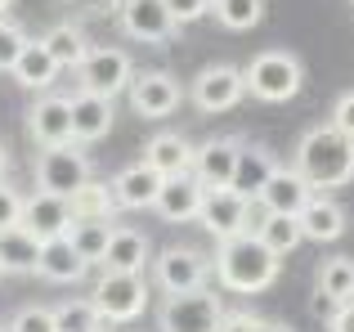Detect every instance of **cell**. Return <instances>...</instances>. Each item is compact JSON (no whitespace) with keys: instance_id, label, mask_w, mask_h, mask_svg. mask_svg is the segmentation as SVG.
I'll use <instances>...</instances> for the list:
<instances>
[{"instance_id":"cell-1","label":"cell","mask_w":354,"mask_h":332,"mask_svg":"<svg viewBox=\"0 0 354 332\" xmlns=\"http://www.w3.org/2000/svg\"><path fill=\"white\" fill-rule=\"evenodd\" d=\"M296 171L305 175L314 193H332L354 180V140L337 131V126H314L296 144Z\"/></svg>"},{"instance_id":"cell-2","label":"cell","mask_w":354,"mask_h":332,"mask_svg":"<svg viewBox=\"0 0 354 332\" xmlns=\"http://www.w3.org/2000/svg\"><path fill=\"white\" fill-rule=\"evenodd\" d=\"M211 270H216L220 288L242 292V297H256V292H265L269 283L278 279V270H283V256H274V252H269V247L256 238V229H251V234H242V238L220 243Z\"/></svg>"},{"instance_id":"cell-3","label":"cell","mask_w":354,"mask_h":332,"mask_svg":"<svg viewBox=\"0 0 354 332\" xmlns=\"http://www.w3.org/2000/svg\"><path fill=\"white\" fill-rule=\"evenodd\" d=\"M247 77V95L265 99V104H287V99L301 95V81H305V68L296 54L287 50H260L256 59L242 68Z\"/></svg>"},{"instance_id":"cell-4","label":"cell","mask_w":354,"mask_h":332,"mask_svg":"<svg viewBox=\"0 0 354 332\" xmlns=\"http://www.w3.org/2000/svg\"><path fill=\"white\" fill-rule=\"evenodd\" d=\"M211 256L198 247H166L153 256V283L166 297H184V292H202L211 279Z\"/></svg>"},{"instance_id":"cell-5","label":"cell","mask_w":354,"mask_h":332,"mask_svg":"<svg viewBox=\"0 0 354 332\" xmlns=\"http://www.w3.org/2000/svg\"><path fill=\"white\" fill-rule=\"evenodd\" d=\"M225 306L216 292H184V297H166L157 310V332H220Z\"/></svg>"},{"instance_id":"cell-6","label":"cell","mask_w":354,"mask_h":332,"mask_svg":"<svg viewBox=\"0 0 354 332\" xmlns=\"http://www.w3.org/2000/svg\"><path fill=\"white\" fill-rule=\"evenodd\" d=\"M77 77H81V90H86V95L117 99L121 90H130V81H135V63H130L126 50H113V45H90V54L81 59Z\"/></svg>"},{"instance_id":"cell-7","label":"cell","mask_w":354,"mask_h":332,"mask_svg":"<svg viewBox=\"0 0 354 332\" xmlns=\"http://www.w3.org/2000/svg\"><path fill=\"white\" fill-rule=\"evenodd\" d=\"M251 216H256V202L242 198L238 189H207L198 211V225L207 229L216 243H229V238L251 234Z\"/></svg>"},{"instance_id":"cell-8","label":"cell","mask_w":354,"mask_h":332,"mask_svg":"<svg viewBox=\"0 0 354 332\" xmlns=\"http://www.w3.org/2000/svg\"><path fill=\"white\" fill-rule=\"evenodd\" d=\"M90 301L104 315V324H135L148 306V283L139 274H99Z\"/></svg>"},{"instance_id":"cell-9","label":"cell","mask_w":354,"mask_h":332,"mask_svg":"<svg viewBox=\"0 0 354 332\" xmlns=\"http://www.w3.org/2000/svg\"><path fill=\"white\" fill-rule=\"evenodd\" d=\"M90 184V158L77 144H63V149H41L36 153V189L54 193V198H72V193Z\"/></svg>"},{"instance_id":"cell-10","label":"cell","mask_w":354,"mask_h":332,"mask_svg":"<svg viewBox=\"0 0 354 332\" xmlns=\"http://www.w3.org/2000/svg\"><path fill=\"white\" fill-rule=\"evenodd\" d=\"M242 95H247V77H242V68H234V63H211V68H202L198 77H193V90H189L198 113H229Z\"/></svg>"},{"instance_id":"cell-11","label":"cell","mask_w":354,"mask_h":332,"mask_svg":"<svg viewBox=\"0 0 354 332\" xmlns=\"http://www.w3.org/2000/svg\"><path fill=\"white\" fill-rule=\"evenodd\" d=\"M238 158H242L238 135H216V140L198 144V153H193V175H198L202 189H234Z\"/></svg>"},{"instance_id":"cell-12","label":"cell","mask_w":354,"mask_h":332,"mask_svg":"<svg viewBox=\"0 0 354 332\" xmlns=\"http://www.w3.org/2000/svg\"><path fill=\"white\" fill-rule=\"evenodd\" d=\"M27 135L36 149H63L72 144V99L68 95H41L27 108Z\"/></svg>"},{"instance_id":"cell-13","label":"cell","mask_w":354,"mask_h":332,"mask_svg":"<svg viewBox=\"0 0 354 332\" xmlns=\"http://www.w3.org/2000/svg\"><path fill=\"white\" fill-rule=\"evenodd\" d=\"M130 108H135L139 117H148V122H162V117H171L175 108H180L184 90L180 81L171 77V72H135V81H130Z\"/></svg>"},{"instance_id":"cell-14","label":"cell","mask_w":354,"mask_h":332,"mask_svg":"<svg viewBox=\"0 0 354 332\" xmlns=\"http://www.w3.org/2000/svg\"><path fill=\"white\" fill-rule=\"evenodd\" d=\"M18 225L32 238H41V243H54V238H68L72 207H68V198H54V193L36 189L32 198H23V220H18Z\"/></svg>"},{"instance_id":"cell-15","label":"cell","mask_w":354,"mask_h":332,"mask_svg":"<svg viewBox=\"0 0 354 332\" xmlns=\"http://www.w3.org/2000/svg\"><path fill=\"white\" fill-rule=\"evenodd\" d=\"M314 189L305 184V175L296 171V166H278L274 180L260 189V207H265V216H301L305 207H310Z\"/></svg>"},{"instance_id":"cell-16","label":"cell","mask_w":354,"mask_h":332,"mask_svg":"<svg viewBox=\"0 0 354 332\" xmlns=\"http://www.w3.org/2000/svg\"><path fill=\"white\" fill-rule=\"evenodd\" d=\"M121 27H126V36H135L144 45H166L175 32L162 0H121Z\"/></svg>"},{"instance_id":"cell-17","label":"cell","mask_w":354,"mask_h":332,"mask_svg":"<svg viewBox=\"0 0 354 332\" xmlns=\"http://www.w3.org/2000/svg\"><path fill=\"white\" fill-rule=\"evenodd\" d=\"M202 198H207V189L198 184V175H175V180H162V193H157L153 211L166 225H184V220H198Z\"/></svg>"},{"instance_id":"cell-18","label":"cell","mask_w":354,"mask_h":332,"mask_svg":"<svg viewBox=\"0 0 354 332\" xmlns=\"http://www.w3.org/2000/svg\"><path fill=\"white\" fill-rule=\"evenodd\" d=\"M148 234L135 225H117L113 229V243H108V256H104V274H139L144 279L148 270Z\"/></svg>"},{"instance_id":"cell-19","label":"cell","mask_w":354,"mask_h":332,"mask_svg":"<svg viewBox=\"0 0 354 332\" xmlns=\"http://www.w3.org/2000/svg\"><path fill=\"white\" fill-rule=\"evenodd\" d=\"M68 99H72V144H95L113 131V99L86 95V90Z\"/></svg>"},{"instance_id":"cell-20","label":"cell","mask_w":354,"mask_h":332,"mask_svg":"<svg viewBox=\"0 0 354 332\" xmlns=\"http://www.w3.org/2000/svg\"><path fill=\"white\" fill-rule=\"evenodd\" d=\"M193 153H198V149H193L184 135L162 131V135H153V140H148L144 166H153L162 180H175V175H193Z\"/></svg>"},{"instance_id":"cell-21","label":"cell","mask_w":354,"mask_h":332,"mask_svg":"<svg viewBox=\"0 0 354 332\" xmlns=\"http://www.w3.org/2000/svg\"><path fill=\"white\" fill-rule=\"evenodd\" d=\"M346 225H350L346 207H341V202H332L328 193H314L310 207L301 211V229H305V238H310V243H337V238L346 234Z\"/></svg>"},{"instance_id":"cell-22","label":"cell","mask_w":354,"mask_h":332,"mask_svg":"<svg viewBox=\"0 0 354 332\" xmlns=\"http://www.w3.org/2000/svg\"><path fill=\"white\" fill-rule=\"evenodd\" d=\"M157 193H162V175H157L153 166H144V162L126 166V171H121L117 180H113V198H117V207H130V211L153 207Z\"/></svg>"},{"instance_id":"cell-23","label":"cell","mask_w":354,"mask_h":332,"mask_svg":"<svg viewBox=\"0 0 354 332\" xmlns=\"http://www.w3.org/2000/svg\"><path fill=\"white\" fill-rule=\"evenodd\" d=\"M86 270H90V265L77 256V247H72L68 238L41 243V265H36V274H41L45 283H81Z\"/></svg>"},{"instance_id":"cell-24","label":"cell","mask_w":354,"mask_h":332,"mask_svg":"<svg viewBox=\"0 0 354 332\" xmlns=\"http://www.w3.org/2000/svg\"><path fill=\"white\" fill-rule=\"evenodd\" d=\"M274 171H278V162H274V153H269L265 144H242V158H238L234 189L242 193V198H251V202H256V198H260V189H265V184L274 180Z\"/></svg>"},{"instance_id":"cell-25","label":"cell","mask_w":354,"mask_h":332,"mask_svg":"<svg viewBox=\"0 0 354 332\" xmlns=\"http://www.w3.org/2000/svg\"><path fill=\"white\" fill-rule=\"evenodd\" d=\"M59 72H63V68L50 59V50H45L41 41H32V45L23 50V59L14 63V81H18L23 90H36V95H41V90H50L54 81H59Z\"/></svg>"},{"instance_id":"cell-26","label":"cell","mask_w":354,"mask_h":332,"mask_svg":"<svg viewBox=\"0 0 354 332\" xmlns=\"http://www.w3.org/2000/svg\"><path fill=\"white\" fill-rule=\"evenodd\" d=\"M0 261H5V274H36V265H41V238H32L23 225L5 229L0 234Z\"/></svg>"},{"instance_id":"cell-27","label":"cell","mask_w":354,"mask_h":332,"mask_svg":"<svg viewBox=\"0 0 354 332\" xmlns=\"http://www.w3.org/2000/svg\"><path fill=\"white\" fill-rule=\"evenodd\" d=\"M113 220H72V229H68V243L77 247V256L86 265H104V256H108V243H113Z\"/></svg>"},{"instance_id":"cell-28","label":"cell","mask_w":354,"mask_h":332,"mask_svg":"<svg viewBox=\"0 0 354 332\" xmlns=\"http://www.w3.org/2000/svg\"><path fill=\"white\" fill-rule=\"evenodd\" d=\"M41 45L50 50V59L59 63V68H81V59L90 54V45H86V32H81L77 23H54L50 32L41 36Z\"/></svg>"},{"instance_id":"cell-29","label":"cell","mask_w":354,"mask_h":332,"mask_svg":"<svg viewBox=\"0 0 354 332\" xmlns=\"http://www.w3.org/2000/svg\"><path fill=\"white\" fill-rule=\"evenodd\" d=\"M256 238L269 247L274 256H287L305 243V229H301V216H260L256 225Z\"/></svg>"},{"instance_id":"cell-30","label":"cell","mask_w":354,"mask_h":332,"mask_svg":"<svg viewBox=\"0 0 354 332\" xmlns=\"http://www.w3.org/2000/svg\"><path fill=\"white\" fill-rule=\"evenodd\" d=\"M314 288L328 292L337 306L354 301V256H328V261L319 265V279H314Z\"/></svg>"},{"instance_id":"cell-31","label":"cell","mask_w":354,"mask_h":332,"mask_svg":"<svg viewBox=\"0 0 354 332\" xmlns=\"http://www.w3.org/2000/svg\"><path fill=\"white\" fill-rule=\"evenodd\" d=\"M68 207H72V220H113V207H117V198H113V189L108 184H81L77 193L68 198Z\"/></svg>"},{"instance_id":"cell-32","label":"cell","mask_w":354,"mask_h":332,"mask_svg":"<svg viewBox=\"0 0 354 332\" xmlns=\"http://www.w3.org/2000/svg\"><path fill=\"white\" fill-rule=\"evenodd\" d=\"M54 324H59V332H104V315L95 310V301H59L54 306Z\"/></svg>"},{"instance_id":"cell-33","label":"cell","mask_w":354,"mask_h":332,"mask_svg":"<svg viewBox=\"0 0 354 332\" xmlns=\"http://www.w3.org/2000/svg\"><path fill=\"white\" fill-rule=\"evenodd\" d=\"M211 14H216L220 27H229V32H251V27L265 18V0H216Z\"/></svg>"},{"instance_id":"cell-34","label":"cell","mask_w":354,"mask_h":332,"mask_svg":"<svg viewBox=\"0 0 354 332\" xmlns=\"http://www.w3.org/2000/svg\"><path fill=\"white\" fill-rule=\"evenodd\" d=\"M32 45V36L23 32V23L0 18V72H14V63L23 59V50Z\"/></svg>"},{"instance_id":"cell-35","label":"cell","mask_w":354,"mask_h":332,"mask_svg":"<svg viewBox=\"0 0 354 332\" xmlns=\"http://www.w3.org/2000/svg\"><path fill=\"white\" fill-rule=\"evenodd\" d=\"M9 332H59L54 306H23L14 319H9Z\"/></svg>"},{"instance_id":"cell-36","label":"cell","mask_w":354,"mask_h":332,"mask_svg":"<svg viewBox=\"0 0 354 332\" xmlns=\"http://www.w3.org/2000/svg\"><path fill=\"white\" fill-rule=\"evenodd\" d=\"M162 5H166V14H171V23L184 27V23H198V18H207L216 0H162Z\"/></svg>"},{"instance_id":"cell-37","label":"cell","mask_w":354,"mask_h":332,"mask_svg":"<svg viewBox=\"0 0 354 332\" xmlns=\"http://www.w3.org/2000/svg\"><path fill=\"white\" fill-rule=\"evenodd\" d=\"M18 220H23V193L9 189V184H0V234L14 229Z\"/></svg>"},{"instance_id":"cell-38","label":"cell","mask_w":354,"mask_h":332,"mask_svg":"<svg viewBox=\"0 0 354 332\" xmlns=\"http://www.w3.org/2000/svg\"><path fill=\"white\" fill-rule=\"evenodd\" d=\"M332 126H337L346 140H354V90H346V95L332 104Z\"/></svg>"},{"instance_id":"cell-39","label":"cell","mask_w":354,"mask_h":332,"mask_svg":"<svg viewBox=\"0 0 354 332\" xmlns=\"http://www.w3.org/2000/svg\"><path fill=\"white\" fill-rule=\"evenodd\" d=\"M265 319H256L251 310H225V319H220V332H260Z\"/></svg>"},{"instance_id":"cell-40","label":"cell","mask_w":354,"mask_h":332,"mask_svg":"<svg viewBox=\"0 0 354 332\" xmlns=\"http://www.w3.org/2000/svg\"><path fill=\"white\" fill-rule=\"evenodd\" d=\"M310 310H314V319H323V324H332L341 306H337V301L328 297V292H319V288H314V297H310Z\"/></svg>"},{"instance_id":"cell-41","label":"cell","mask_w":354,"mask_h":332,"mask_svg":"<svg viewBox=\"0 0 354 332\" xmlns=\"http://www.w3.org/2000/svg\"><path fill=\"white\" fill-rule=\"evenodd\" d=\"M328 332H354V301H346V306L337 310V319L328 324Z\"/></svg>"},{"instance_id":"cell-42","label":"cell","mask_w":354,"mask_h":332,"mask_svg":"<svg viewBox=\"0 0 354 332\" xmlns=\"http://www.w3.org/2000/svg\"><path fill=\"white\" fill-rule=\"evenodd\" d=\"M260 332H296V328H287V324H278V319H265V324H260Z\"/></svg>"},{"instance_id":"cell-43","label":"cell","mask_w":354,"mask_h":332,"mask_svg":"<svg viewBox=\"0 0 354 332\" xmlns=\"http://www.w3.org/2000/svg\"><path fill=\"white\" fill-rule=\"evenodd\" d=\"M5 175H9V149L0 144V184H5Z\"/></svg>"},{"instance_id":"cell-44","label":"cell","mask_w":354,"mask_h":332,"mask_svg":"<svg viewBox=\"0 0 354 332\" xmlns=\"http://www.w3.org/2000/svg\"><path fill=\"white\" fill-rule=\"evenodd\" d=\"M9 5H14V0H0V18H9Z\"/></svg>"},{"instance_id":"cell-45","label":"cell","mask_w":354,"mask_h":332,"mask_svg":"<svg viewBox=\"0 0 354 332\" xmlns=\"http://www.w3.org/2000/svg\"><path fill=\"white\" fill-rule=\"evenodd\" d=\"M0 279H5V261H0Z\"/></svg>"},{"instance_id":"cell-46","label":"cell","mask_w":354,"mask_h":332,"mask_svg":"<svg viewBox=\"0 0 354 332\" xmlns=\"http://www.w3.org/2000/svg\"><path fill=\"white\" fill-rule=\"evenodd\" d=\"M0 332H5V328H0Z\"/></svg>"},{"instance_id":"cell-47","label":"cell","mask_w":354,"mask_h":332,"mask_svg":"<svg viewBox=\"0 0 354 332\" xmlns=\"http://www.w3.org/2000/svg\"><path fill=\"white\" fill-rule=\"evenodd\" d=\"M350 5H354V0H350Z\"/></svg>"}]
</instances>
